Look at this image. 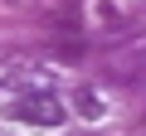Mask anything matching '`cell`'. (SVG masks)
Wrapping results in <instances>:
<instances>
[{"label": "cell", "instance_id": "7a4b0ae2", "mask_svg": "<svg viewBox=\"0 0 146 136\" xmlns=\"http://www.w3.org/2000/svg\"><path fill=\"white\" fill-rule=\"evenodd\" d=\"M73 112H78V117H88V121H98L107 107H102V97H98L93 88H78V92H73Z\"/></svg>", "mask_w": 146, "mask_h": 136}, {"label": "cell", "instance_id": "6da1fadb", "mask_svg": "<svg viewBox=\"0 0 146 136\" xmlns=\"http://www.w3.org/2000/svg\"><path fill=\"white\" fill-rule=\"evenodd\" d=\"M0 112L10 121H29V126H58L63 121V102L49 97V92H15V97L0 102Z\"/></svg>", "mask_w": 146, "mask_h": 136}, {"label": "cell", "instance_id": "3957f363", "mask_svg": "<svg viewBox=\"0 0 146 136\" xmlns=\"http://www.w3.org/2000/svg\"><path fill=\"white\" fill-rule=\"evenodd\" d=\"M98 15H102L107 29H122V10H117V5H98Z\"/></svg>", "mask_w": 146, "mask_h": 136}]
</instances>
